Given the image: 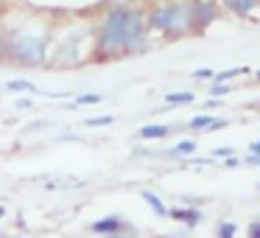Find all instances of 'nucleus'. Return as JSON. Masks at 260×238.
Segmentation results:
<instances>
[{"mask_svg":"<svg viewBox=\"0 0 260 238\" xmlns=\"http://www.w3.org/2000/svg\"><path fill=\"white\" fill-rule=\"evenodd\" d=\"M109 238H120V235H109Z\"/></svg>","mask_w":260,"mask_h":238,"instance_id":"obj_22","label":"nucleus"},{"mask_svg":"<svg viewBox=\"0 0 260 238\" xmlns=\"http://www.w3.org/2000/svg\"><path fill=\"white\" fill-rule=\"evenodd\" d=\"M171 216H174L176 221H185V224H190V227L199 221V213H196V210H171Z\"/></svg>","mask_w":260,"mask_h":238,"instance_id":"obj_6","label":"nucleus"},{"mask_svg":"<svg viewBox=\"0 0 260 238\" xmlns=\"http://www.w3.org/2000/svg\"><path fill=\"white\" fill-rule=\"evenodd\" d=\"M143 20L137 12H129V9H115L107 17L101 28V37H98V51L112 53V51H135V48L143 45Z\"/></svg>","mask_w":260,"mask_h":238,"instance_id":"obj_1","label":"nucleus"},{"mask_svg":"<svg viewBox=\"0 0 260 238\" xmlns=\"http://www.w3.org/2000/svg\"><path fill=\"white\" fill-rule=\"evenodd\" d=\"M9 51H12V56L20 59V62L37 65V62H42V59H45V42H42L40 37H20V40L14 42Z\"/></svg>","mask_w":260,"mask_h":238,"instance_id":"obj_3","label":"nucleus"},{"mask_svg":"<svg viewBox=\"0 0 260 238\" xmlns=\"http://www.w3.org/2000/svg\"><path fill=\"white\" fill-rule=\"evenodd\" d=\"M90 230H92V232H98V235H115V230H120V219H118V216H107V219H98V221H92Z\"/></svg>","mask_w":260,"mask_h":238,"instance_id":"obj_4","label":"nucleus"},{"mask_svg":"<svg viewBox=\"0 0 260 238\" xmlns=\"http://www.w3.org/2000/svg\"><path fill=\"white\" fill-rule=\"evenodd\" d=\"M232 235H235V224H230V221L218 224V238H232Z\"/></svg>","mask_w":260,"mask_h":238,"instance_id":"obj_14","label":"nucleus"},{"mask_svg":"<svg viewBox=\"0 0 260 238\" xmlns=\"http://www.w3.org/2000/svg\"><path fill=\"white\" fill-rule=\"evenodd\" d=\"M143 199H146V202H148V204H151V207H154V210H157V213H159V216H165V213H168V210H165V204H162V202H159V199H157V196H154V193H148V191H146V193H143Z\"/></svg>","mask_w":260,"mask_h":238,"instance_id":"obj_9","label":"nucleus"},{"mask_svg":"<svg viewBox=\"0 0 260 238\" xmlns=\"http://www.w3.org/2000/svg\"><path fill=\"white\" fill-rule=\"evenodd\" d=\"M210 20H213V6L210 3H196L193 6V25L204 28V25H210Z\"/></svg>","mask_w":260,"mask_h":238,"instance_id":"obj_5","label":"nucleus"},{"mask_svg":"<svg viewBox=\"0 0 260 238\" xmlns=\"http://www.w3.org/2000/svg\"><path fill=\"white\" fill-rule=\"evenodd\" d=\"M168 135V126H143L140 137H165Z\"/></svg>","mask_w":260,"mask_h":238,"instance_id":"obj_7","label":"nucleus"},{"mask_svg":"<svg viewBox=\"0 0 260 238\" xmlns=\"http://www.w3.org/2000/svg\"><path fill=\"white\" fill-rule=\"evenodd\" d=\"M165 101L168 104H190L193 96L190 93H171V96H165Z\"/></svg>","mask_w":260,"mask_h":238,"instance_id":"obj_8","label":"nucleus"},{"mask_svg":"<svg viewBox=\"0 0 260 238\" xmlns=\"http://www.w3.org/2000/svg\"><path fill=\"white\" fill-rule=\"evenodd\" d=\"M221 3H224V6H230V9H235V6H238V0H221Z\"/></svg>","mask_w":260,"mask_h":238,"instance_id":"obj_20","label":"nucleus"},{"mask_svg":"<svg viewBox=\"0 0 260 238\" xmlns=\"http://www.w3.org/2000/svg\"><path fill=\"white\" fill-rule=\"evenodd\" d=\"M213 124H215V121L210 118V115H199V118H193V121H190L193 129H210Z\"/></svg>","mask_w":260,"mask_h":238,"instance_id":"obj_10","label":"nucleus"},{"mask_svg":"<svg viewBox=\"0 0 260 238\" xmlns=\"http://www.w3.org/2000/svg\"><path fill=\"white\" fill-rule=\"evenodd\" d=\"M193 148H196V143H190V140H185V143H179V146L174 148V154H190Z\"/></svg>","mask_w":260,"mask_h":238,"instance_id":"obj_15","label":"nucleus"},{"mask_svg":"<svg viewBox=\"0 0 260 238\" xmlns=\"http://www.w3.org/2000/svg\"><path fill=\"white\" fill-rule=\"evenodd\" d=\"M257 79H260V70H257Z\"/></svg>","mask_w":260,"mask_h":238,"instance_id":"obj_23","label":"nucleus"},{"mask_svg":"<svg viewBox=\"0 0 260 238\" xmlns=\"http://www.w3.org/2000/svg\"><path fill=\"white\" fill-rule=\"evenodd\" d=\"M151 25L154 28H165V31H182L193 25V6H162L151 14Z\"/></svg>","mask_w":260,"mask_h":238,"instance_id":"obj_2","label":"nucleus"},{"mask_svg":"<svg viewBox=\"0 0 260 238\" xmlns=\"http://www.w3.org/2000/svg\"><path fill=\"white\" fill-rule=\"evenodd\" d=\"M249 238H260V221H254V224L249 227Z\"/></svg>","mask_w":260,"mask_h":238,"instance_id":"obj_18","label":"nucleus"},{"mask_svg":"<svg viewBox=\"0 0 260 238\" xmlns=\"http://www.w3.org/2000/svg\"><path fill=\"white\" fill-rule=\"evenodd\" d=\"M215 154H218V157H230L232 152H230V148H215Z\"/></svg>","mask_w":260,"mask_h":238,"instance_id":"obj_19","label":"nucleus"},{"mask_svg":"<svg viewBox=\"0 0 260 238\" xmlns=\"http://www.w3.org/2000/svg\"><path fill=\"white\" fill-rule=\"evenodd\" d=\"M249 148H252V154H260V140H257V143H252Z\"/></svg>","mask_w":260,"mask_h":238,"instance_id":"obj_21","label":"nucleus"},{"mask_svg":"<svg viewBox=\"0 0 260 238\" xmlns=\"http://www.w3.org/2000/svg\"><path fill=\"white\" fill-rule=\"evenodd\" d=\"M112 115H98V118H87V126H109Z\"/></svg>","mask_w":260,"mask_h":238,"instance_id":"obj_13","label":"nucleus"},{"mask_svg":"<svg viewBox=\"0 0 260 238\" xmlns=\"http://www.w3.org/2000/svg\"><path fill=\"white\" fill-rule=\"evenodd\" d=\"M238 73H249V70L235 68V70H224V73H215V84H224L226 79H232V76H238Z\"/></svg>","mask_w":260,"mask_h":238,"instance_id":"obj_11","label":"nucleus"},{"mask_svg":"<svg viewBox=\"0 0 260 238\" xmlns=\"http://www.w3.org/2000/svg\"><path fill=\"white\" fill-rule=\"evenodd\" d=\"M196 79H215V73L207 68H202V70H196Z\"/></svg>","mask_w":260,"mask_h":238,"instance_id":"obj_16","label":"nucleus"},{"mask_svg":"<svg viewBox=\"0 0 260 238\" xmlns=\"http://www.w3.org/2000/svg\"><path fill=\"white\" fill-rule=\"evenodd\" d=\"M9 90H25V93H37V87L31 81H9Z\"/></svg>","mask_w":260,"mask_h":238,"instance_id":"obj_12","label":"nucleus"},{"mask_svg":"<svg viewBox=\"0 0 260 238\" xmlns=\"http://www.w3.org/2000/svg\"><path fill=\"white\" fill-rule=\"evenodd\" d=\"M101 101V96H81L79 98V104H98Z\"/></svg>","mask_w":260,"mask_h":238,"instance_id":"obj_17","label":"nucleus"}]
</instances>
